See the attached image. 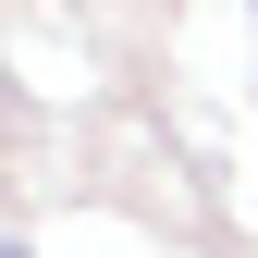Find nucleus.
Masks as SVG:
<instances>
[{
  "label": "nucleus",
  "instance_id": "nucleus-1",
  "mask_svg": "<svg viewBox=\"0 0 258 258\" xmlns=\"http://www.w3.org/2000/svg\"><path fill=\"white\" fill-rule=\"evenodd\" d=\"M0 258H25V246H0Z\"/></svg>",
  "mask_w": 258,
  "mask_h": 258
}]
</instances>
